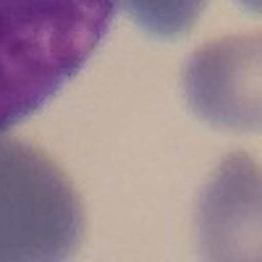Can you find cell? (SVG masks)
Returning a JSON list of instances; mask_svg holds the SVG:
<instances>
[{"instance_id":"cell-1","label":"cell","mask_w":262,"mask_h":262,"mask_svg":"<svg viewBox=\"0 0 262 262\" xmlns=\"http://www.w3.org/2000/svg\"><path fill=\"white\" fill-rule=\"evenodd\" d=\"M113 13L116 0H0V131L84 69Z\"/></svg>"},{"instance_id":"cell-2","label":"cell","mask_w":262,"mask_h":262,"mask_svg":"<svg viewBox=\"0 0 262 262\" xmlns=\"http://www.w3.org/2000/svg\"><path fill=\"white\" fill-rule=\"evenodd\" d=\"M84 228L81 202L39 149L0 139V259L69 257Z\"/></svg>"},{"instance_id":"cell-3","label":"cell","mask_w":262,"mask_h":262,"mask_svg":"<svg viewBox=\"0 0 262 262\" xmlns=\"http://www.w3.org/2000/svg\"><path fill=\"white\" fill-rule=\"evenodd\" d=\"M137 24L155 37H179L200 16L205 0H123Z\"/></svg>"}]
</instances>
